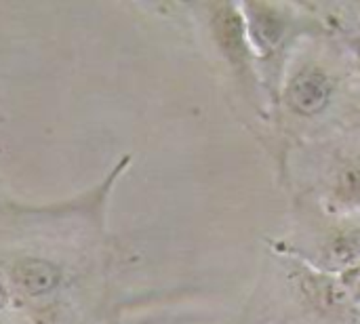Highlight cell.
Wrapping results in <instances>:
<instances>
[{"label":"cell","instance_id":"obj_1","mask_svg":"<svg viewBox=\"0 0 360 324\" xmlns=\"http://www.w3.org/2000/svg\"><path fill=\"white\" fill-rule=\"evenodd\" d=\"M13 278L23 293L38 297L59 283V272L42 259H23L15 266Z\"/></svg>","mask_w":360,"mask_h":324},{"label":"cell","instance_id":"obj_2","mask_svg":"<svg viewBox=\"0 0 360 324\" xmlns=\"http://www.w3.org/2000/svg\"><path fill=\"white\" fill-rule=\"evenodd\" d=\"M329 97L327 78L316 72H306L295 78L291 86V103L304 114H314L325 108Z\"/></svg>","mask_w":360,"mask_h":324}]
</instances>
